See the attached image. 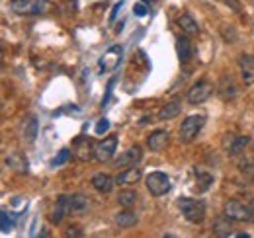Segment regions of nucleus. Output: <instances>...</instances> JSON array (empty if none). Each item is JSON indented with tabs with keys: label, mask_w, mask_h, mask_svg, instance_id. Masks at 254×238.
<instances>
[{
	"label": "nucleus",
	"mask_w": 254,
	"mask_h": 238,
	"mask_svg": "<svg viewBox=\"0 0 254 238\" xmlns=\"http://www.w3.org/2000/svg\"><path fill=\"white\" fill-rule=\"evenodd\" d=\"M53 8L49 0H10V10L20 16H39Z\"/></svg>",
	"instance_id": "f257e3e1"
},
{
	"label": "nucleus",
	"mask_w": 254,
	"mask_h": 238,
	"mask_svg": "<svg viewBox=\"0 0 254 238\" xmlns=\"http://www.w3.org/2000/svg\"><path fill=\"white\" fill-rule=\"evenodd\" d=\"M178 207L182 211V215L193 223V225H199L203 223L205 219V203L201 199H193V197H182L178 199Z\"/></svg>",
	"instance_id": "f03ea898"
},
{
	"label": "nucleus",
	"mask_w": 254,
	"mask_h": 238,
	"mask_svg": "<svg viewBox=\"0 0 254 238\" xmlns=\"http://www.w3.org/2000/svg\"><path fill=\"white\" fill-rule=\"evenodd\" d=\"M203 123H205V116H188L180 125V135H178L180 141L182 143H191L197 137V133L201 131Z\"/></svg>",
	"instance_id": "7ed1b4c3"
},
{
	"label": "nucleus",
	"mask_w": 254,
	"mask_h": 238,
	"mask_svg": "<svg viewBox=\"0 0 254 238\" xmlns=\"http://www.w3.org/2000/svg\"><path fill=\"white\" fill-rule=\"evenodd\" d=\"M225 217L229 221H237V223H245V221H253V213L251 205L241 203L239 199H229L225 203Z\"/></svg>",
	"instance_id": "20e7f679"
},
{
	"label": "nucleus",
	"mask_w": 254,
	"mask_h": 238,
	"mask_svg": "<svg viewBox=\"0 0 254 238\" xmlns=\"http://www.w3.org/2000/svg\"><path fill=\"white\" fill-rule=\"evenodd\" d=\"M145 183H147L149 193L155 197H160L170 191V178L164 172H151L145 179Z\"/></svg>",
	"instance_id": "39448f33"
},
{
	"label": "nucleus",
	"mask_w": 254,
	"mask_h": 238,
	"mask_svg": "<svg viewBox=\"0 0 254 238\" xmlns=\"http://www.w3.org/2000/svg\"><path fill=\"white\" fill-rule=\"evenodd\" d=\"M116 150H118V137L110 135L94 145V158L98 162H110L116 156Z\"/></svg>",
	"instance_id": "423d86ee"
},
{
	"label": "nucleus",
	"mask_w": 254,
	"mask_h": 238,
	"mask_svg": "<svg viewBox=\"0 0 254 238\" xmlns=\"http://www.w3.org/2000/svg\"><path fill=\"white\" fill-rule=\"evenodd\" d=\"M122 57H124V49H122L120 45L110 47V49L104 53V57L100 59V68H102V72H114V70L120 66Z\"/></svg>",
	"instance_id": "0eeeda50"
},
{
	"label": "nucleus",
	"mask_w": 254,
	"mask_h": 238,
	"mask_svg": "<svg viewBox=\"0 0 254 238\" xmlns=\"http://www.w3.org/2000/svg\"><path fill=\"white\" fill-rule=\"evenodd\" d=\"M211 94H213L211 82H207V80H199V82H195V84L190 88V92H188V102H190L191 106L203 104L205 100H209Z\"/></svg>",
	"instance_id": "6e6552de"
},
{
	"label": "nucleus",
	"mask_w": 254,
	"mask_h": 238,
	"mask_svg": "<svg viewBox=\"0 0 254 238\" xmlns=\"http://www.w3.org/2000/svg\"><path fill=\"white\" fill-rule=\"evenodd\" d=\"M247 145H249V137H239V135H233V133H227L223 137V149L227 150L231 156L241 154L247 149Z\"/></svg>",
	"instance_id": "1a4fd4ad"
},
{
	"label": "nucleus",
	"mask_w": 254,
	"mask_h": 238,
	"mask_svg": "<svg viewBox=\"0 0 254 238\" xmlns=\"http://www.w3.org/2000/svg\"><path fill=\"white\" fill-rule=\"evenodd\" d=\"M237 62H239V70H241V78H243L245 86H253L254 84V57L253 55H241Z\"/></svg>",
	"instance_id": "9d476101"
},
{
	"label": "nucleus",
	"mask_w": 254,
	"mask_h": 238,
	"mask_svg": "<svg viewBox=\"0 0 254 238\" xmlns=\"http://www.w3.org/2000/svg\"><path fill=\"white\" fill-rule=\"evenodd\" d=\"M141 158H143V150L139 145H135V147H131V149H127L124 154H120L118 158H116V166L120 168V166H137L139 162H141Z\"/></svg>",
	"instance_id": "9b49d317"
},
{
	"label": "nucleus",
	"mask_w": 254,
	"mask_h": 238,
	"mask_svg": "<svg viewBox=\"0 0 254 238\" xmlns=\"http://www.w3.org/2000/svg\"><path fill=\"white\" fill-rule=\"evenodd\" d=\"M74 156L78 158V160H82V162H86V160H90L92 156H94V145H92V141L90 139H86V137H80L78 141H76V145H74Z\"/></svg>",
	"instance_id": "f8f14e48"
},
{
	"label": "nucleus",
	"mask_w": 254,
	"mask_h": 238,
	"mask_svg": "<svg viewBox=\"0 0 254 238\" xmlns=\"http://www.w3.org/2000/svg\"><path fill=\"white\" fill-rule=\"evenodd\" d=\"M168 139H170V133L160 129V131H155V133H151V135L147 137V145H149L151 150L160 152V150L168 145Z\"/></svg>",
	"instance_id": "ddd939ff"
},
{
	"label": "nucleus",
	"mask_w": 254,
	"mask_h": 238,
	"mask_svg": "<svg viewBox=\"0 0 254 238\" xmlns=\"http://www.w3.org/2000/svg\"><path fill=\"white\" fill-rule=\"evenodd\" d=\"M90 181H92V187H94L96 191H100V193H110L116 179H112V176L106 174V172H98V174L92 176Z\"/></svg>",
	"instance_id": "4468645a"
},
{
	"label": "nucleus",
	"mask_w": 254,
	"mask_h": 238,
	"mask_svg": "<svg viewBox=\"0 0 254 238\" xmlns=\"http://www.w3.org/2000/svg\"><path fill=\"white\" fill-rule=\"evenodd\" d=\"M176 51H178V59H180L182 64L190 62L191 57H193V47L188 41V37H178L176 39Z\"/></svg>",
	"instance_id": "2eb2a0df"
},
{
	"label": "nucleus",
	"mask_w": 254,
	"mask_h": 238,
	"mask_svg": "<svg viewBox=\"0 0 254 238\" xmlns=\"http://www.w3.org/2000/svg\"><path fill=\"white\" fill-rule=\"evenodd\" d=\"M141 176H143V174H141L139 168H127V170L118 174L116 183H118V185H135V183L141 179Z\"/></svg>",
	"instance_id": "dca6fc26"
},
{
	"label": "nucleus",
	"mask_w": 254,
	"mask_h": 238,
	"mask_svg": "<svg viewBox=\"0 0 254 238\" xmlns=\"http://www.w3.org/2000/svg\"><path fill=\"white\" fill-rule=\"evenodd\" d=\"M66 213H68V195H59L57 197V203H55V209L51 213V223L53 225H59Z\"/></svg>",
	"instance_id": "f3484780"
},
{
	"label": "nucleus",
	"mask_w": 254,
	"mask_h": 238,
	"mask_svg": "<svg viewBox=\"0 0 254 238\" xmlns=\"http://www.w3.org/2000/svg\"><path fill=\"white\" fill-rule=\"evenodd\" d=\"M86 209H88V199L82 193H74V195L68 197V213L82 215Z\"/></svg>",
	"instance_id": "a211bd4d"
},
{
	"label": "nucleus",
	"mask_w": 254,
	"mask_h": 238,
	"mask_svg": "<svg viewBox=\"0 0 254 238\" xmlns=\"http://www.w3.org/2000/svg\"><path fill=\"white\" fill-rule=\"evenodd\" d=\"M217 92H219V96H221L223 100H233L237 96V84L233 82L231 76H223Z\"/></svg>",
	"instance_id": "6ab92c4d"
},
{
	"label": "nucleus",
	"mask_w": 254,
	"mask_h": 238,
	"mask_svg": "<svg viewBox=\"0 0 254 238\" xmlns=\"http://www.w3.org/2000/svg\"><path fill=\"white\" fill-rule=\"evenodd\" d=\"M137 221H139V217L133 211H122V213L116 215V225L120 229H131V227L137 225Z\"/></svg>",
	"instance_id": "aec40b11"
},
{
	"label": "nucleus",
	"mask_w": 254,
	"mask_h": 238,
	"mask_svg": "<svg viewBox=\"0 0 254 238\" xmlns=\"http://www.w3.org/2000/svg\"><path fill=\"white\" fill-rule=\"evenodd\" d=\"M178 26L186 35H197L199 33V26H197V22L191 18L190 14H182L178 18Z\"/></svg>",
	"instance_id": "412c9836"
},
{
	"label": "nucleus",
	"mask_w": 254,
	"mask_h": 238,
	"mask_svg": "<svg viewBox=\"0 0 254 238\" xmlns=\"http://www.w3.org/2000/svg\"><path fill=\"white\" fill-rule=\"evenodd\" d=\"M22 137L28 143L35 141V137H37V119L33 118V116H30V118L24 121V125H22Z\"/></svg>",
	"instance_id": "4be33fe9"
},
{
	"label": "nucleus",
	"mask_w": 254,
	"mask_h": 238,
	"mask_svg": "<svg viewBox=\"0 0 254 238\" xmlns=\"http://www.w3.org/2000/svg\"><path fill=\"white\" fill-rule=\"evenodd\" d=\"M180 110H182L180 102H168V104H164V106L160 108L159 119H160V121H166V119H174L176 116H178V114H180Z\"/></svg>",
	"instance_id": "5701e85b"
},
{
	"label": "nucleus",
	"mask_w": 254,
	"mask_h": 238,
	"mask_svg": "<svg viewBox=\"0 0 254 238\" xmlns=\"http://www.w3.org/2000/svg\"><path fill=\"white\" fill-rule=\"evenodd\" d=\"M137 199H139V195H137V191H133V189H124V191H120V195H118V203L126 209L133 207V205L137 203Z\"/></svg>",
	"instance_id": "b1692460"
},
{
	"label": "nucleus",
	"mask_w": 254,
	"mask_h": 238,
	"mask_svg": "<svg viewBox=\"0 0 254 238\" xmlns=\"http://www.w3.org/2000/svg\"><path fill=\"white\" fill-rule=\"evenodd\" d=\"M195 178H197V189L199 191H207L213 185V176L201 170H195Z\"/></svg>",
	"instance_id": "393cba45"
},
{
	"label": "nucleus",
	"mask_w": 254,
	"mask_h": 238,
	"mask_svg": "<svg viewBox=\"0 0 254 238\" xmlns=\"http://www.w3.org/2000/svg\"><path fill=\"white\" fill-rule=\"evenodd\" d=\"M213 235L215 237H233V233H231V225L227 223V221H215V225H213Z\"/></svg>",
	"instance_id": "a878e982"
},
{
	"label": "nucleus",
	"mask_w": 254,
	"mask_h": 238,
	"mask_svg": "<svg viewBox=\"0 0 254 238\" xmlns=\"http://www.w3.org/2000/svg\"><path fill=\"white\" fill-rule=\"evenodd\" d=\"M68 158H70V150L63 149L61 152H59V154H57V156H55V158H53L51 166H53V168H59V166H63V164L66 162V160H68Z\"/></svg>",
	"instance_id": "bb28decb"
},
{
	"label": "nucleus",
	"mask_w": 254,
	"mask_h": 238,
	"mask_svg": "<svg viewBox=\"0 0 254 238\" xmlns=\"http://www.w3.org/2000/svg\"><path fill=\"white\" fill-rule=\"evenodd\" d=\"M108 129H110V121L108 119H100L98 125H96V135H104Z\"/></svg>",
	"instance_id": "cd10ccee"
},
{
	"label": "nucleus",
	"mask_w": 254,
	"mask_h": 238,
	"mask_svg": "<svg viewBox=\"0 0 254 238\" xmlns=\"http://www.w3.org/2000/svg\"><path fill=\"white\" fill-rule=\"evenodd\" d=\"M0 219H2V231H4V233H8V231L12 229V221L8 219V213H6V211H2Z\"/></svg>",
	"instance_id": "c85d7f7f"
},
{
	"label": "nucleus",
	"mask_w": 254,
	"mask_h": 238,
	"mask_svg": "<svg viewBox=\"0 0 254 238\" xmlns=\"http://www.w3.org/2000/svg\"><path fill=\"white\" fill-rule=\"evenodd\" d=\"M133 14H135V16H139V18H143V16H147V6H145L143 2H139V4H135V8H133Z\"/></svg>",
	"instance_id": "c756f323"
},
{
	"label": "nucleus",
	"mask_w": 254,
	"mask_h": 238,
	"mask_svg": "<svg viewBox=\"0 0 254 238\" xmlns=\"http://www.w3.org/2000/svg\"><path fill=\"white\" fill-rule=\"evenodd\" d=\"M124 6V2H118L116 6H114V10H112V16H110V24H114V20H116V16H118V12H120V8Z\"/></svg>",
	"instance_id": "7c9ffc66"
},
{
	"label": "nucleus",
	"mask_w": 254,
	"mask_h": 238,
	"mask_svg": "<svg viewBox=\"0 0 254 238\" xmlns=\"http://www.w3.org/2000/svg\"><path fill=\"white\" fill-rule=\"evenodd\" d=\"M221 2H225L227 6H231L235 12H239V10H241V4H239V0H221Z\"/></svg>",
	"instance_id": "2f4dec72"
},
{
	"label": "nucleus",
	"mask_w": 254,
	"mask_h": 238,
	"mask_svg": "<svg viewBox=\"0 0 254 238\" xmlns=\"http://www.w3.org/2000/svg\"><path fill=\"white\" fill-rule=\"evenodd\" d=\"M66 237H82V233L78 231V227H68V231H66Z\"/></svg>",
	"instance_id": "473e14b6"
},
{
	"label": "nucleus",
	"mask_w": 254,
	"mask_h": 238,
	"mask_svg": "<svg viewBox=\"0 0 254 238\" xmlns=\"http://www.w3.org/2000/svg\"><path fill=\"white\" fill-rule=\"evenodd\" d=\"M251 213H253V221H254V199H253V203H251Z\"/></svg>",
	"instance_id": "72a5a7b5"
},
{
	"label": "nucleus",
	"mask_w": 254,
	"mask_h": 238,
	"mask_svg": "<svg viewBox=\"0 0 254 238\" xmlns=\"http://www.w3.org/2000/svg\"><path fill=\"white\" fill-rule=\"evenodd\" d=\"M143 2H147V0H143Z\"/></svg>",
	"instance_id": "f704fd0d"
}]
</instances>
